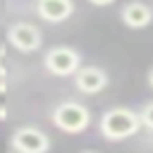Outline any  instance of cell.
I'll return each instance as SVG.
<instances>
[{
	"label": "cell",
	"mask_w": 153,
	"mask_h": 153,
	"mask_svg": "<svg viewBox=\"0 0 153 153\" xmlns=\"http://www.w3.org/2000/svg\"><path fill=\"white\" fill-rule=\"evenodd\" d=\"M7 108H10V93H7V86L0 81V120L7 117Z\"/></svg>",
	"instance_id": "cell-10"
},
{
	"label": "cell",
	"mask_w": 153,
	"mask_h": 153,
	"mask_svg": "<svg viewBox=\"0 0 153 153\" xmlns=\"http://www.w3.org/2000/svg\"><path fill=\"white\" fill-rule=\"evenodd\" d=\"M139 120H141V127L153 131V100L143 103V108L139 110Z\"/></svg>",
	"instance_id": "cell-9"
},
{
	"label": "cell",
	"mask_w": 153,
	"mask_h": 153,
	"mask_svg": "<svg viewBox=\"0 0 153 153\" xmlns=\"http://www.w3.org/2000/svg\"><path fill=\"white\" fill-rule=\"evenodd\" d=\"M43 67L53 76H72L81 67V53L72 45H53L43 55Z\"/></svg>",
	"instance_id": "cell-3"
},
{
	"label": "cell",
	"mask_w": 153,
	"mask_h": 153,
	"mask_svg": "<svg viewBox=\"0 0 153 153\" xmlns=\"http://www.w3.org/2000/svg\"><path fill=\"white\" fill-rule=\"evenodd\" d=\"M72 79H74L76 91L84 93V96H96V93L105 91L108 88V81H110L108 72L103 67H96V65H81L72 74Z\"/></svg>",
	"instance_id": "cell-6"
},
{
	"label": "cell",
	"mask_w": 153,
	"mask_h": 153,
	"mask_svg": "<svg viewBox=\"0 0 153 153\" xmlns=\"http://www.w3.org/2000/svg\"><path fill=\"white\" fill-rule=\"evenodd\" d=\"M98 131L108 141H127L141 131L139 112L131 108H110L98 120Z\"/></svg>",
	"instance_id": "cell-1"
},
{
	"label": "cell",
	"mask_w": 153,
	"mask_h": 153,
	"mask_svg": "<svg viewBox=\"0 0 153 153\" xmlns=\"http://www.w3.org/2000/svg\"><path fill=\"white\" fill-rule=\"evenodd\" d=\"M79 153H100V151H96V148H84V151H79Z\"/></svg>",
	"instance_id": "cell-13"
},
{
	"label": "cell",
	"mask_w": 153,
	"mask_h": 153,
	"mask_svg": "<svg viewBox=\"0 0 153 153\" xmlns=\"http://www.w3.org/2000/svg\"><path fill=\"white\" fill-rule=\"evenodd\" d=\"M36 14L48 24H60L74 14L72 0H36Z\"/></svg>",
	"instance_id": "cell-8"
},
{
	"label": "cell",
	"mask_w": 153,
	"mask_h": 153,
	"mask_svg": "<svg viewBox=\"0 0 153 153\" xmlns=\"http://www.w3.org/2000/svg\"><path fill=\"white\" fill-rule=\"evenodd\" d=\"M148 86H151V88H153V67H151V69H148Z\"/></svg>",
	"instance_id": "cell-12"
},
{
	"label": "cell",
	"mask_w": 153,
	"mask_h": 153,
	"mask_svg": "<svg viewBox=\"0 0 153 153\" xmlns=\"http://www.w3.org/2000/svg\"><path fill=\"white\" fill-rule=\"evenodd\" d=\"M7 43L17 53H36L43 45V33L31 22H14L7 26Z\"/></svg>",
	"instance_id": "cell-4"
},
{
	"label": "cell",
	"mask_w": 153,
	"mask_h": 153,
	"mask_svg": "<svg viewBox=\"0 0 153 153\" xmlns=\"http://www.w3.org/2000/svg\"><path fill=\"white\" fill-rule=\"evenodd\" d=\"M120 19L127 29H146L153 24V7L143 0H129L120 7Z\"/></svg>",
	"instance_id": "cell-7"
},
{
	"label": "cell",
	"mask_w": 153,
	"mask_h": 153,
	"mask_svg": "<svg viewBox=\"0 0 153 153\" xmlns=\"http://www.w3.org/2000/svg\"><path fill=\"white\" fill-rule=\"evenodd\" d=\"M12 151L14 153H48L50 136L38 127H17L12 131Z\"/></svg>",
	"instance_id": "cell-5"
},
{
	"label": "cell",
	"mask_w": 153,
	"mask_h": 153,
	"mask_svg": "<svg viewBox=\"0 0 153 153\" xmlns=\"http://www.w3.org/2000/svg\"><path fill=\"white\" fill-rule=\"evenodd\" d=\"M53 124L65 134H81L91 124V110L84 103L65 100L53 108Z\"/></svg>",
	"instance_id": "cell-2"
},
{
	"label": "cell",
	"mask_w": 153,
	"mask_h": 153,
	"mask_svg": "<svg viewBox=\"0 0 153 153\" xmlns=\"http://www.w3.org/2000/svg\"><path fill=\"white\" fill-rule=\"evenodd\" d=\"M93 7H110L112 2H117V0H88Z\"/></svg>",
	"instance_id": "cell-11"
},
{
	"label": "cell",
	"mask_w": 153,
	"mask_h": 153,
	"mask_svg": "<svg viewBox=\"0 0 153 153\" xmlns=\"http://www.w3.org/2000/svg\"><path fill=\"white\" fill-rule=\"evenodd\" d=\"M2 55H5V53H2V48H0V60H2Z\"/></svg>",
	"instance_id": "cell-14"
}]
</instances>
